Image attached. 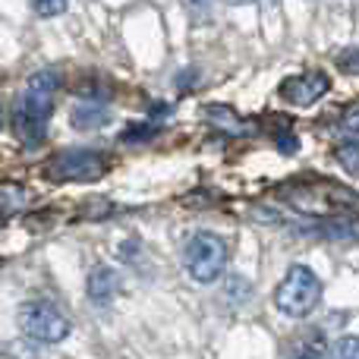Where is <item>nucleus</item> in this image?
Segmentation results:
<instances>
[{
	"mask_svg": "<svg viewBox=\"0 0 359 359\" xmlns=\"http://www.w3.org/2000/svg\"><path fill=\"white\" fill-rule=\"evenodd\" d=\"M88 299L92 303H98V306H104V303H111L114 297H117V290H120V274L114 271V268H107V265H98L92 274H88Z\"/></svg>",
	"mask_w": 359,
	"mask_h": 359,
	"instance_id": "nucleus-7",
	"label": "nucleus"
},
{
	"mask_svg": "<svg viewBox=\"0 0 359 359\" xmlns=\"http://www.w3.org/2000/svg\"><path fill=\"white\" fill-rule=\"evenodd\" d=\"M29 6H32V13H35V16L54 19V16H60V13L67 10V0H29Z\"/></svg>",
	"mask_w": 359,
	"mask_h": 359,
	"instance_id": "nucleus-13",
	"label": "nucleus"
},
{
	"mask_svg": "<svg viewBox=\"0 0 359 359\" xmlns=\"http://www.w3.org/2000/svg\"><path fill=\"white\" fill-rule=\"evenodd\" d=\"M57 88H60V76L54 69H41L25 82L22 95H19L16 114H13V130L19 133L22 145H38L44 136V123H48L50 111L57 101Z\"/></svg>",
	"mask_w": 359,
	"mask_h": 359,
	"instance_id": "nucleus-1",
	"label": "nucleus"
},
{
	"mask_svg": "<svg viewBox=\"0 0 359 359\" xmlns=\"http://www.w3.org/2000/svg\"><path fill=\"white\" fill-rule=\"evenodd\" d=\"M331 88V79L322 69H309V73H297L290 79L280 82V98L293 107H309L318 98H325Z\"/></svg>",
	"mask_w": 359,
	"mask_h": 359,
	"instance_id": "nucleus-6",
	"label": "nucleus"
},
{
	"mask_svg": "<svg viewBox=\"0 0 359 359\" xmlns=\"http://www.w3.org/2000/svg\"><path fill=\"white\" fill-rule=\"evenodd\" d=\"M337 161L344 164V170L359 174V139H347L344 145H337Z\"/></svg>",
	"mask_w": 359,
	"mask_h": 359,
	"instance_id": "nucleus-12",
	"label": "nucleus"
},
{
	"mask_svg": "<svg viewBox=\"0 0 359 359\" xmlns=\"http://www.w3.org/2000/svg\"><path fill=\"white\" fill-rule=\"evenodd\" d=\"M111 120V114L104 111L101 104H76L73 114H69V123L76 126V130H101V126Z\"/></svg>",
	"mask_w": 359,
	"mask_h": 359,
	"instance_id": "nucleus-9",
	"label": "nucleus"
},
{
	"mask_svg": "<svg viewBox=\"0 0 359 359\" xmlns=\"http://www.w3.org/2000/svg\"><path fill=\"white\" fill-rule=\"evenodd\" d=\"M325 353H328V344H325L322 331H306V334L293 337L284 359H325Z\"/></svg>",
	"mask_w": 359,
	"mask_h": 359,
	"instance_id": "nucleus-8",
	"label": "nucleus"
},
{
	"mask_svg": "<svg viewBox=\"0 0 359 359\" xmlns=\"http://www.w3.org/2000/svg\"><path fill=\"white\" fill-rule=\"evenodd\" d=\"M337 67L350 76H359V48H347L337 54Z\"/></svg>",
	"mask_w": 359,
	"mask_h": 359,
	"instance_id": "nucleus-14",
	"label": "nucleus"
},
{
	"mask_svg": "<svg viewBox=\"0 0 359 359\" xmlns=\"http://www.w3.org/2000/svg\"><path fill=\"white\" fill-rule=\"evenodd\" d=\"M341 133H347V136H359V101H356V104H350L347 111H344V117H341Z\"/></svg>",
	"mask_w": 359,
	"mask_h": 359,
	"instance_id": "nucleus-15",
	"label": "nucleus"
},
{
	"mask_svg": "<svg viewBox=\"0 0 359 359\" xmlns=\"http://www.w3.org/2000/svg\"><path fill=\"white\" fill-rule=\"evenodd\" d=\"M183 262H186V271H189L192 280L211 284V280H217L224 274V265H227V243L217 233H211V230H198V233H192L189 240H186Z\"/></svg>",
	"mask_w": 359,
	"mask_h": 359,
	"instance_id": "nucleus-4",
	"label": "nucleus"
},
{
	"mask_svg": "<svg viewBox=\"0 0 359 359\" xmlns=\"http://www.w3.org/2000/svg\"><path fill=\"white\" fill-rule=\"evenodd\" d=\"M322 299V280L312 268L306 265H290L284 274V280L278 284L274 290V303L284 316H293V318H303L309 316L312 309L318 306Z\"/></svg>",
	"mask_w": 359,
	"mask_h": 359,
	"instance_id": "nucleus-2",
	"label": "nucleus"
},
{
	"mask_svg": "<svg viewBox=\"0 0 359 359\" xmlns=\"http://www.w3.org/2000/svg\"><path fill=\"white\" fill-rule=\"evenodd\" d=\"M233 6H243V4H252V0H230Z\"/></svg>",
	"mask_w": 359,
	"mask_h": 359,
	"instance_id": "nucleus-16",
	"label": "nucleus"
},
{
	"mask_svg": "<svg viewBox=\"0 0 359 359\" xmlns=\"http://www.w3.org/2000/svg\"><path fill=\"white\" fill-rule=\"evenodd\" d=\"M205 114H208V120H211V123L224 126V130H230V133H240V130H243L240 117H236V114L230 111V107H221V104L215 107V104H211V107H208V111H205Z\"/></svg>",
	"mask_w": 359,
	"mask_h": 359,
	"instance_id": "nucleus-11",
	"label": "nucleus"
},
{
	"mask_svg": "<svg viewBox=\"0 0 359 359\" xmlns=\"http://www.w3.org/2000/svg\"><path fill=\"white\" fill-rule=\"evenodd\" d=\"M44 174H48V180H54V183H95V180H101L107 174V161L98 151L67 149L50 158Z\"/></svg>",
	"mask_w": 359,
	"mask_h": 359,
	"instance_id": "nucleus-5",
	"label": "nucleus"
},
{
	"mask_svg": "<svg viewBox=\"0 0 359 359\" xmlns=\"http://www.w3.org/2000/svg\"><path fill=\"white\" fill-rule=\"evenodd\" d=\"M189 4H192V6H205V4H208V0H189Z\"/></svg>",
	"mask_w": 359,
	"mask_h": 359,
	"instance_id": "nucleus-17",
	"label": "nucleus"
},
{
	"mask_svg": "<svg viewBox=\"0 0 359 359\" xmlns=\"http://www.w3.org/2000/svg\"><path fill=\"white\" fill-rule=\"evenodd\" d=\"M19 331L35 344H60L69 337V318L63 316L60 306L48 299H29L19 306Z\"/></svg>",
	"mask_w": 359,
	"mask_h": 359,
	"instance_id": "nucleus-3",
	"label": "nucleus"
},
{
	"mask_svg": "<svg viewBox=\"0 0 359 359\" xmlns=\"http://www.w3.org/2000/svg\"><path fill=\"white\" fill-rule=\"evenodd\" d=\"M325 359H359V334H344L328 347Z\"/></svg>",
	"mask_w": 359,
	"mask_h": 359,
	"instance_id": "nucleus-10",
	"label": "nucleus"
}]
</instances>
